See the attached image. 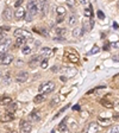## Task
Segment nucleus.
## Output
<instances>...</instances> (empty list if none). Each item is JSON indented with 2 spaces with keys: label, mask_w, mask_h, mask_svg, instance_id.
I'll use <instances>...</instances> for the list:
<instances>
[{
  "label": "nucleus",
  "mask_w": 119,
  "mask_h": 133,
  "mask_svg": "<svg viewBox=\"0 0 119 133\" xmlns=\"http://www.w3.org/2000/svg\"><path fill=\"white\" fill-rule=\"evenodd\" d=\"M41 58H42V56H36L35 58H32V60L30 61L29 66H30V68H32V69H35L36 66L41 63V62H39V61H41Z\"/></svg>",
  "instance_id": "obj_13"
},
{
  "label": "nucleus",
  "mask_w": 119,
  "mask_h": 133,
  "mask_svg": "<svg viewBox=\"0 0 119 133\" xmlns=\"http://www.w3.org/2000/svg\"><path fill=\"white\" fill-rule=\"evenodd\" d=\"M111 46H112V48H114V49H118V48H119V42H114V43H112V44H111Z\"/></svg>",
  "instance_id": "obj_40"
},
{
  "label": "nucleus",
  "mask_w": 119,
  "mask_h": 133,
  "mask_svg": "<svg viewBox=\"0 0 119 133\" xmlns=\"http://www.w3.org/2000/svg\"><path fill=\"white\" fill-rule=\"evenodd\" d=\"M63 18H64L63 16H59V17H57V23H62V22H63Z\"/></svg>",
  "instance_id": "obj_42"
},
{
  "label": "nucleus",
  "mask_w": 119,
  "mask_h": 133,
  "mask_svg": "<svg viewBox=\"0 0 119 133\" xmlns=\"http://www.w3.org/2000/svg\"><path fill=\"white\" fill-rule=\"evenodd\" d=\"M81 4H83V5H86V4H87V0H81Z\"/></svg>",
  "instance_id": "obj_46"
},
{
  "label": "nucleus",
  "mask_w": 119,
  "mask_h": 133,
  "mask_svg": "<svg viewBox=\"0 0 119 133\" xmlns=\"http://www.w3.org/2000/svg\"><path fill=\"white\" fill-rule=\"evenodd\" d=\"M63 99V96H61V95H55L54 98H53V100L50 101V106L51 107H54V106H56V105H59L60 101Z\"/></svg>",
  "instance_id": "obj_19"
},
{
  "label": "nucleus",
  "mask_w": 119,
  "mask_h": 133,
  "mask_svg": "<svg viewBox=\"0 0 119 133\" xmlns=\"http://www.w3.org/2000/svg\"><path fill=\"white\" fill-rule=\"evenodd\" d=\"M113 119L118 120V119H119V113H117V114H114V115H113Z\"/></svg>",
  "instance_id": "obj_45"
},
{
  "label": "nucleus",
  "mask_w": 119,
  "mask_h": 133,
  "mask_svg": "<svg viewBox=\"0 0 119 133\" xmlns=\"http://www.w3.org/2000/svg\"><path fill=\"white\" fill-rule=\"evenodd\" d=\"M23 1H24V0H18V1H17L16 4H14V7H16V8H18V7H20V5L23 4Z\"/></svg>",
  "instance_id": "obj_39"
},
{
  "label": "nucleus",
  "mask_w": 119,
  "mask_h": 133,
  "mask_svg": "<svg viewBox=\"0 0 119 133\" xmlns=\"http://www.w3.org/2000/svg\"><path fill=\"white\" fill-rule=\"evenodd\" d=\"M99 102H100V103H101L104 107H106V108H113V106H114V105H113L111 101H108L107 99H101Z\"/></svg>",
  "instance_id": "obj_20"
},
{
  "label": "nucleus",
  "mask_w": 119,
  "mask_h": 133,
  "mask_svg": "<svg viewBox=\"0 0 119 133\" xmlns=\"http://www.w3.org/2000/svg\"><path fill=\"white\" fill-rule=\"evenodd\" d=\"M83 13H85V16H86L87 18H92V17H93V11H92V6H90V7H87V8H85Z\"/></svg>",
  "instance_id": "obj_24"
},
{
  "label": "nucleus",
  "mask_w": 119,
  "mask_h": 133,
  "mask_svg": "<svg viewBox=\"0 0 119 133\" xmlns=\"http://www.w3.org/2000/svg\"><path fill=\"white\" fill-rule=\"evenodd\" d=\"M110 45H111V44L106 43V44H105V46H104V49H105V50H108V46H110Z\"/></svg>",
  "instance_id": "obj_44"
},
{
  "label": "nucleus",
  "mask_w": 119,
  "mask_h": 133,
  "mask_svg": "<svg viewBox=\"0 0 119 133\" xmlns=\"http://www.w3.org/2000/svg\"><path fill=\"white\" fill-rule=\"evenodd\" d=\"M56 33L60 34V36H61V34H64V33H65V30H64L63 28H57V29H56Z\"/></svg>",
  "instance_id": "obj_35"
},
{
  "label": "nucleus",
  "mask_w": 119,
  "mask_h": 133,
  "mask_svg": "<svg viewBox=\"0 0 119 133\" xmlns=\"http://www.w3.org/2000/svg\"><path fill=\"white\" fill-rule=\"evenodd\" d=\"M10 80H11V76H10V72H7V74H6V76L4 75V81H6V83H8V82H10Z\"/></svg>",
  "instance_id": "obj_36"
},
{
  "label": "nucleus",
  "mask_w": 119,
  "mask_h": 133,
  "mask_svg": "<svg viewBox=\"0 0 119 133\" xmlns=\"http://www.w3.org/2000/svg\"><path fill=\"white\" fill-rule=\"evenodd\" d=\"M57 70H59V66H55V68L53 69V71H57Z\"/></svg>",
  "instance_id": "obj_47"
},
{
  "label": "nucleus",
  "mask_w": 119,
  "mask_h": 133,
  "mask_svg": "<svg viewBox=\"0 0 119 133\" xmlns=\"http://www.w3.org/2000/svg\"><path fill=\"white\" fill-rule=\"evenodd\" d=\"M17 108H18V103L17 102H12V103L6 106V112L7 113H14L17 111Z\"/></svg>",
  "instance_id": "obj_14"
},
{
  "label": "nucleus",
  "mask_w": 119,
  "mask_h": 133,
  "mask_svg": "<svg viewBox=\"0 0 119 133\" xmlns=\"http://www.w3.org/2000/svg\"><path fill=\"white\" fill-rule=\"evenodd\" d=\"M30 119L33 121V122H37L42 119V114H41V111L39 109H33L30 114Z\"/></svg>",
  "instance_id": "obj_6"
},
{
  "label": "nucleus",
  "mask_w": 119,
  "mask_h": 133,
  "mask_svg": "<svg viewBox=\"0 0 119 133\" xmlns=\"http://www.w3.org/2000/svg\"><path fill=\"white\" fill-rule=\"evenodd\" d=\"M59 128L62 133H68V128H67V126H65L64 122H61V125L59 126Z\"/></svg>",
  "instance_id": "obj_27"
},
{
  "label": "nucleus",
  "mask_w": 119,
  "mask_h": 133,
  "mask_svg": "<svg viewBox=\"0 0 119 133\" xmlns=\"http://www.w3.org/2000/svg\"><path fill=\"white\" fill-rule=\"evenodd\" d=\"M82 33H83L82 28H77V26H76V28L73 30V36H74V37H80Z\"/></svg>",
  "instance_id": "obj_22"
},
{
  "label": "nucleus",
  "mask_w": 119,
  "mask_h": 133,
  "mask_svg": "<svg viewBox=\"0 0 119 133\" xmlns=\"http://www.w3.org/2000/svg\"><path fill=\"white\" fill-rule=\"evenodd\" d=\"M51 54H53V51H51V49L48 48V46H44V48L41 49V56H43V57H49Z\"/></svg>",
  "instance_id": "obj_16"
},
{
  "label": "nucleus",
  "mask_w": 119,
  "mask_h": 133,
  "mask_svg": "<svg viewBox=\"0 0 119 133\" xmlns=\"http://www.w3.org/2000/svg\"><path fill=\"white\" fill-rule=\"evenodd\" d=\"M25 43H26V38H25V37H17V38H16V42H14V48L24 46Z\"/></svg>",
  "instance_id": "obj_11"
},
{
  "label": "nucleus",
  "mask_w": 119,
  "mask_h": 133,
  "mask_svg": "<svg viewBox=\"0 0 119 133\" xmlns=\"http://www.w3.org/2000/svg\"><path fill=\"white\" fill-rule=\"evenodd\" d=\"M1 30H2V31H10V26H4Z\"/></svg>",
  "instance_id": "obj_43"
},
{
  "label": "nucleus",
  "mask_w": 119,
  "mask_h": 133,
  "mask_svg": "<svg viewBox=\"0 0 119 133\" xmlns=\"http://www.w3.org/2000/svg\"><path fill=\"white\" fill-rule=\"evenodd\" d=\"M99 50H100V48H99V46H96V45H94V46H93V49L90 50L89 55H94V54H96V52H98Z\"/></svg>",
  "instance_id": "obj_30"
},
{
  "label": "nucleus",
  "mask_w": 119,
  "mask_h": 133,
  "mask_svg": "<svg viewBox=\"0 0 119 133\" xmlns=\"http://www.w3.org/2000/svg\"><path fill=\"white\" fill-rule=\"evenodd\" d=\"M96 16H98L99 19H105V14H104V12H102L101 10H99V11L96 12Z\"/></svg>",
  "instance_id": "obj_32"
},
{
  "label": "nucleus",
  "mask_w": 119,
  "mask_h": 133,
  "mask_svg": "<svg viewBox=\"0 0 119 133\" xmlns=\"http://www.w3.org/2000/svg\"><path fill=\"white\" fill-rule=\"evenodd\" d=\"M77 24V17L75 14H70L68 18V25L69 26H75Z\"/></svg>",
  "instance_id": "obj_17"
},
{
  "label": "nucleus",
  "mask_w": 119,
  "mask_h": 133,
  "mask_svg": "<svg viewBox=\"0 0 119 133\" xmlns=\"http://www.w3.org/2000/svg\"><path fill=\"white\" fill-rule=\"evenodd\" d=\"M32 17H33V16H32L31 13L26 12V14H25V17H24V18H25V20H26V22H31V20H32Z\"/></svg>",
  "instance_id": "obj_34"
},
{
  "label": "nucleus",
  "mask_w": 119,
  "mask_h": 133,
  "mask_svg": "<svg viewBox=\"0 0 119 133\" xmlns=\"http://www.w3.org/2000/svg\"><path fill=\"white\" fill-rule=\"evenodd\" d=\"M64 56L68 58V61L69 62H71V63H79V56H77V54L74 51V50H71V51H65V54H64Z\"/></svg>",
  "instance_id": "obj_2"
},
{
  "label": "nucleus",
  "mask_w": 119,
  "mask_h": 133,
  "mask_svg": "<svg viewBox=\"0 0 119 133\" xmlns=\"http://www.w3.org/2000/svg\"><path fill=\"white\" fill-rule=\"evenodd\" d=\"M25 14H26V11H25L23 7H18V8H16V11H14V18H16V19H22V18L25 17Z\"/></svg>",
  "instance_id": "obj_9"
},
{
  "label": "nucleus",
  "mask_w": 119,
  "mask_h": 133,
  "mask_svg": "<svg viewBox=\"0 0 119 133\" xmlns=\"http://www.w3.org/2000/svg\"><path fill=\"white\" fill-rule=\"evenodd\" d=\"M23 29H17L14 30V37H23Z\"/></svg>",
  "instance_id": "obj_28"
},
{
  "label": "nucleus",
  "mask_w": 119,
  "mask_h": 133,
  "mask_svg": "<svg viewBox=\"0 0 119 133\" xmlns=\"http://www.w3.org/2000/svg\"><path fill=\"white\" fill-rule=\"evenodd\" d=\"M28 78H29V72L28 71H19L17 75H16V77H14V80L18 82V83H24L25 81H28Z\"/></svg>",
  "instance_id": "obj_4"
},
{
  "label": "nucleus",
  "mask_w": 119,
  "mask_h": 133,
  "mask_svg": "<svg viewBox=\"0 0 119 133\" xmlns=\"http://www.w3.org/2000/svg\"><path fill=\"white\" fill-rule=\"evenodd\" d=\"M13 101H12V98H10V96H7V95H1L0 96V105L1 106H7V105H10V103H12Z\"/></svg>",
  "instance_id": "obj_12"
},
{
  "label": "nucleus",
  "mask_w": 119,
  "mask_h": 133,
  "mask_svg": "<svg viewBox=\"0 0 119 133\" xmlns=\"http://www.w3.org/2000/svg\"><path fill=\"white\" fill-rule=\"evenodd\" d=\"M51 133H54V131H51Z\"/></svg>",
  "instance_id": "obj_51"
},
{
  "label": "nucleus",
  "mask_w": 119,
  "mask_h": 133,
  "mask_svg": "<svg viewBox=\"0 0 119 133\" xmlns=\"http://www.w3.org/2000/svg\"><path fill=\"white\" fill-rule=\"evenodd\" d=\"M2 18L5 20H11L13 18V11H12V8H10V7L5 8L4 12H2Z\"/></svg>",
  "instance_id": "obj_10"
},
{
  "label": "nucleus",
  "mask_w": 119,
  "mask_h": 133,
  "mask_svg": "<svg viewBox=\"0 0 119 133\" xmlns=\"http://www.w3.org/2000/svg\"><path fill=\"white\" fill-rule=\"evenodd\" d=\"M32 128V125L26 120H22L20 121V132L22 133H30Z\"/></svg>",
  "instance_id": "obj_5"
},
{
  "label": "nucleus",
  "mask_w": 119,
  "mask_h": 133,
  "mask_svg": "<svg viewBox=\"0 0 119 133\" xmlns=\"http://www.w3.org/2000/svg\"><path fill=\"white\" fill-rule=\"evenodd\" d=\"M107 133H119V126H118V125L112 126V128H111V130H110Z\"/></svg>",
  "instance_id": "obj_29"
},
{
  "label": "nucleus",
  "mask_w": 119,
  "mask_h": 133,
  "mask_svg": "<svg viewBox=\"0 0 119 133\" xmlns=\"http://www.w3.org/2000/svg\"><path fill=\"white\" fill-rule=\"evenodd\" d=\"M118 8H119V2H118Z\"/></svg>",
  "instance_id": "obj_50"
},
{
  "label": "nucleus",
  "mask_w": 119,
  "mask_h": 133,
  "mask_svg": "<svg viewBox=\"0 0 119 133\" xmlns=\"http://www.w3.org/2000/svg\"><path fill=\"white\" fill-rule=\"evenodd\" d=\"M39 33H41L42 36H44V37H48V36H49V33H48V30H47V29H44V28L39 30Z\"/></svg>",
  "instance_id": "obj_33"
},
{
  "label": "nucleus",
  "mask_w": 119,
  "mask_h": 133,
  "mask_svg": "<svg viewBox=\"0 0 119 133\" xmlns=\"http://www.w3.org/2000/svg\"><path fill=\"white\" fill-rule=\"evenodd\" d=\"M12 120H14V114L13 113H5V114H2L1 116H0V121L1 122H8V121H12Z\"/></svg>",
  "instance_id": "obj_8"
},
{
  "label": "nucleus",
  "mask_w": 119,
  "mask_h": 133,
  "mask_svg": "<svg viewBox=\"0 0 119 133\" xmlns=\"http://www.w3.org/2000/svg\"><path fill=\"white\" fill-rule=\"evenodd\" d=\"M44 100H45V95H44V94H42V93H39L38 95H36V96L33 98V103L38 105V103H42Z\"/></svg>",
  "instance_id": "obj_18"
},
{
  "label": "nucleus",
  "mask_w": 119,
  "mask_h": 133,
  "mask_svg": "<svg viewBox=\"0 0 119 133\" xmlns=\"http://www.w3.org/2000/svg\"><path fill=\"white\" fill-rule=\"evenodd\" d=\"M10 43V40H8V38H6V37H1L0 38V48H4L6 44H8Z\"/></svg>",
  "instance_id": "obj_25"
},
{
  "label": "nucleus",
  "mask_w": 119,
  "mask_h": 133,
  "mask_svg": "<svg viewBox=\"0 0 119 133\" xmlns=\"http://www.w3.org/2000/svg\"><path fill=\"white\" fill-rule=\"evenodd\" d=\"M7 133H16L14 131H11V132H7Z\"/></svg>",
  "instance_id": "obj_49"
},
{
  "label": "nucleus",
  "mask_w": 119,
  "mask_h": 133,
  "mask_svg": "<svg viewBox=\"0 0 119 133\" xmlns=\"http://www.w3.org/2000/svg\"><path fill=\"white\" fill-rule=\"evenodd\" d=\"M28 12L31 13L32 16H36L39 11H38V7H37V1L36 0H29L28 2Z\"/></svg>",
  "instance_id": "obj_3"
},
{
  "label": "nucleus",
  "mask_w": 119,
  "mask_h": 133,
  "mask_svg": "<svg viewBox=\"0 0 119 133\" xmlns=\"http://www.w3.org/2000/svg\"><path fill=\"white\" fill-rule=\"evenodd\" d=\"M12 62H13V56H12L11 54H6L5 58L1 61V63H2L4 66H10Z\"/></svg>",
  "instance_id": "obj_15"
},
{
  "label": "nucleus",
  "mask_w": 119,
  "mask_h": 133,
  "mask_svg": "<svg viewBox=\"0 0 119 133\" xmlns=\"http://www.w3.org/2000/svg\"><path fill=\"white\" fill-rule=\"evenodd\" d=\"M98 120H99L100 125H102V126H108L111 124V119H108V118H99Z\"/></svg>",
  "instance_id": "obj_21"
},
{
  "label": "nucleus",
  "mask_w": 119,
  "mask_h": 133,
  "mask_svg": "<svg viewBox=\"0 0 119 133\" xmlns=\"http://www.w3.org/2000/svg\"><path fill=\"white\" fill-rule=\"evenodd\" d=\"M22 52H23V55H29V54H31V48L29 45H24L22 48Z\"/></svg>",
  "instance_id": "obj_26"
},
{
  "label": "nucleus",
  "mask_w": 119,
  "mask_h": 133,
  "mask_svg": "<svg viewBox=\"0 0 119 133\" xmlns=\"http://www.w3.org/2000/svg\"><path fill=\"white\" fill-rule=\"evenodd\" d=\"M5 56H6V52H5V51H1V52H0V61H2V60L5 58Z\"/></svg>",
  "instance_id": "obj_41"
},
{
  "label": "nucleus",
  "mask_w": 119,
  "mask_h": 133,
  "mask_svg": "<svg viewBox=\"0 0 119 133\" xmlns=\"http://www.w3.org/2000/svg\"><path fill=\"white\" fill-rule=\"evenodd\" d=\"M100 130V126L98 122H90L86 130V133H98Z\"/></svg>",
  "instance_id": "obj_7"
},
{
  "label": "nucleus",
  "mask_w": 119,
  "mask_h": 133,
  "mask_svg": "<svg viewBox=\"0 0 119 133\" xmlns=\"http://www.w3.org/2000/svg\"><path fill=\"white\" fill-rule=\"evenodd\" d=\"M39 66H41V68H42V69H47V68H48V61H47V60H44V61H41Z\"/></svg>",
  "instance_id": "obj_31"
},
{
  "label": "nucleus",
  "mask_w": 119,
  "mask_h": 133,
  "mask_svg": "<svg viewBox=\"0 0 119 133\" xmlns=\"http://www.w3.org/2000/svg\"><path fill=\"white\" fill-rule=\"evenodd\" d=\"M1 75H4V74H2V71H0V77H1Z\"/></svg>",
  "instance_id": "obj_48"
},
{
  "label": "nucleus",
  "mask_w": 119,
  "mask_h": 133,
  "mask_svg": "<svg viewBox=\"0 0 119 133\" xmlns=\"http://www.w3.org/2000/svg\"><path fill=\"white\" fill-rule=\"evenodd\" d=\"M65 12H67V10H65L63 6H59V7L56 8V13H57V16H63V17H64Z\"/></svg>",
  "instance_id": "obj_23"
},
{
  "label": "nucleus",
  "mask_w": 119,
  "mask_h": 133,
  "mask_svg": "<svg viewBox=\"0 0 119 133\" xmlns=\"http://www.w3.org/2000/svg\"><path fill=\"white\" fill-rule=\"evenodd\" d=\"M54 89H55V83L51 82V81L44 82V83H42V84L38 87V90H39V93H42V94H49V93H53Z\"/></svg>",
  "instance_id": "obj_1"
},
{
  "label": "nucleus",
  "mask_w": 119,
  "mask_h": 133,
  "mask_svg": "<svg viewBox=\"0 0 119 133\" xmlns=\"http://www.w3.org/2000/svg\"><path fill=\"white\" fill-rule=\"evenodd\" d=\"M68 107H69V106H68V105H67V106H65V107H64V108H62V109H61V111H60L59 113H57V114H56V115H55V118H57V116H59L60 114H62V113H63V112H64V111H65V109H67V108H68Z\"/></svg>",
  "instance_id": "obj_38"
},
{
  "label": "nucleus",
  "mask_w": 119,
  "mask_h": 133,
  "mask_svg": "<svg viewBox=\"0 0 119 133\" xmlns=\"http://www.w3.org/2000/svg\"><path fill=\"white\" fill-rule=\"evenodd\" d=\"M67 4H68V6H69V7H74L75 1H74V0H67Z\"/></svg>",
  "instance_id": "obj_37"
}]
</instances>
